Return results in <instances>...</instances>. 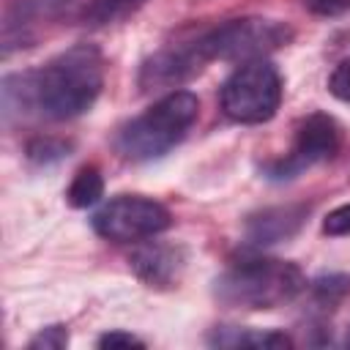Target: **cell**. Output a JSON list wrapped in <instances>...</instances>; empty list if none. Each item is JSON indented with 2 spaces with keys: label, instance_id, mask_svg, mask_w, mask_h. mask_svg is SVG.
I'll list each match as a JSON object with an SVG mask.
<instances>
[{
  "label": "cell",
  "instance_id": "7a4b0ae2",
  "mask_svg": "<svg viewBox=\"0 0 350 350\" xmlns=\"http://www.w3.org/2000/svg\"><path fill=\"white\" fill-rule=\"evenodd\" d=\"M306 290V279L295 262L254 257L230 265L216 279V298L230 309H276L295 301Z\"/></svg>",
  "mask_w": 350,
  "mask_h": 350
},
{
  "label": "cell",
  "instance_id": "4fadbf2b",
  "mask_svg": "<svg viewBox=\"0 0 350 350\" xmlns=\"http://www.w3.org/2000/svg\"><path fill=\"white\" fill-rule=\"evenodd\" d=\"M148 0H90L85 5V22L93 27L115 25L129 16H134Z\"/></svg>",
  "mask_w": 350,
  "mask_h": 350
},
{
  "label": "cell",
  "instance_id": "277c9868",
  "mask_svg": "<svg viewBox=\"0 0 350 350\" xmlns=\"http://www.w3.org/2000/svg\"><path fill=\"white\" fill-rule=\"evenodd\" d=\"M282 101V77L265 57L241 63L221 85V109L235 123H265Z\"/></svg>",
  "mask_w": 350,
  "mask_h": 350
},
{
  "label": "cell",
  "instance_id": "7c38bea8",
  "mask_svg": "<svg viewBox=\"0 0 350 350\" xmlns=\"http://www.w3.org/2000/svg\"><path fill=\"white\" fill-rule=\"evenodd\" d=\"M211 345L219 347H290V336L279 331H252V328H216L211 334Z\"/></svg>",
  "mask_w": 350,
  "mask_h": 350
},
{
  "label": "cell",
  "instance_id": "8fae6325",
  "mask_svg": "<svg viewBox=\"0 0 350 350\" xmlns=\"http://www.w3.org/2000/svg\"><path fill=\"white\" fill-rule=\"evenodd\" d=\"M306 219V208L301 205H279V208H265L246 221V238L257 246L284 241L298 232V227Z\"/></svg>",
  "mask_w": 350,
  "mask_h": 350
},
{
  "label": "cell",
  "instance_id": "e0dca14e",
  "mask_svg": "<svg viewBox=\"0 0 350 350\" xmlns=\"http://www.w3.org/2000/svg\"><path fill=\"white\" fill-rule=\"evenodd\" d=\"M66 345H68V331H66V325H60V323L41 328V331L27 342L30 350H63Z\"/></svg>",
  "mask_w": 350,
  "mask_h": 350
},
{
  "label": "cell",
  "instance_id": "6da1fadb",
  "mask_svg": "<svg viewBox=\"0 0 350 350\" xmlns=\"http://www.w3.org/2000/svg\"><path fill=\"white\" fill-rule=\"evenodd\" d=\"M104 88V57L93 44H77L55 55L44 68L11 74L3 79L8 112L38 109L52 120H68L88 112Z\"/></svg>",
  "mask_w": 350,
  "mask_h": 350
},
{
  "label": "cell",
  "instance_id": "9c48e42d",
  "mask_svg": "<svg viewBox=\"0 0 350 350\" xmlns=\"http://www.w3.org/2000/svg\"><path fill=\"white\" fill-rule=\"evenodd\" d=\"M205 55L197 44V38L186 41V44H175L167 46L161 52H156L153 57H148L139 68V88L142 90H170L178 88L180 82H186L189 77H194L197 71L205 68Z\"/></svg>",
  "mask_w": 350,
  "mask_h": 350
},
{
  "label": "cell",
  "instance_id": "9a60e30c",
  "mask_svg": "<svg viewBox=\"0 0 350 350\" xmlns=\"http://www.w3.org/2000/svg\"><path fill=\"white\" fill-rule=\"evenodd\" d=\"M347 293H350V276H342V273H328V276H320L317 282H312V298L328 309L334 304H339Z\"/></svg>",
  "mask_w": 350,
  "mask_h": 350
},
{
  "label": "cell",
  "instance_id": "8992f818",
  "mask_svg": "<svg viewBox=\"0 0 350 350\" xmlns=\"http://www.w3.org/2000/svg\"><path fill=\"white\" fill-rule=\"evenodd\" d=\"M93 230L115 243H131V241H145V238H156L159 232L170 230L172 216L170 211L153 200V197H142V194H118L109 202H104L93 219H90Z\"/></svg>",
  "mask_w": 350,
  "mask_h": 350
},
{
  "label": "cell",
  "instance_id": "5b68a950",
  "mask_svg": "<svg viewBox=\"0 0 350 350\" xmlns=\"http://www.w3.org/2000/svg\"><path fill=\"white\" fill-rule=\"evenodd\" d=\"M293 38V30L284 22L262 16H241L221 22L197 36V44L205 60H254L284 46Z\"/></svg>",
  "mask_w": 350,
  "mask_h": 350
},
{
  "label": "cell",
  "instance_id": "44dd1931",
  "mask_svg": "<svg viewBox=\"0 0 350 350\" xmlns=\"http://www.w3.org/2000/svg\"><path fill=\"white\" fill-rule=\"evenodd\" d=\"M96 345L98 347H109V350H115V347H145V342L139 336L129 334V331H107V334L98 336Z\"/></svg>",
  "mask_w": 350,
  "mask_h": 350
},
{
  "label": "cell",
  "instance_id": "ffe728a7",
  "mask_svg": "<svg viewBox=\"0 0 350 350\" xmlns=\"http://www.w3.org/2000/svg\"><path fill=\"white\" fill-rule=\"evenodd\" d=\"M301 5L314 16H339L350 11V0H301Z\"/></svg>",
  "mask_w": 350,
  "mask_h": 350
},
{
  "label": "cell",
  "instance_id": "ac0fdd59",
  "mask_svg": "<svg viewBox=\"0 0 350 350\" xmlns=\"http://www.w3.org/2000/svg\"><path fill=\"white\" fill-rule=\"evenodd\" d=\"M325 235H350V202L334 208L323 221Z\"/></svg>",
  "mask_w": 350,
  "mask_h": 350
},
{
  "label": "cell",
  "instance_id": "5bb4252c",
  "mask_svg": "<svg viewBox=\"0 0 350 350\" xmlns=\"http://www.w3.org/2000/svg\"><path fill=\"white\" fill-rule=\"evenodd\" d=\"M101 194H104V178H101L98 167L88 164L74 175V180L66 191V200L71 208H90L101 200Z\"/></svg>",
  "mask_w": 350,
  "mask_h": 350
},
{
  "label": "cell",
  "instance_id": "3957f363",
  "mask_svg": "<svg viewBox=\"0 0 350 350\" xmlns=\"http://www.w3.org/2000/svg\"><path fill=\"white\" fill-rule=\"evenodd\" d=\"M200 101L189 90H170L118 134V150L131 161H150L172 150L194 126Z\"/></svg>",
  "mask_w": 350,
  "mask_h": 350
},
{
  "label": "cell",
  "instance_id": "2e32d148",
  "mask_svg": "<svg viewBox=\"0 0 350 350\" xmlns=\"http://www.w3.org/2000/svg\"><path fill=\"white\" fill-rule=\"evenodd\" d=\"M66 150H68V145L60 142V139H52V137H38V139H33V142L27 145V156H30L33 161H41V164L63 159Z\"/></svg>",
  "mask_w": 350,
  "mask_h": 350
},
{
  "label": "cell",
  "instance_id": "7402d4cb",
  "mask_svg": "<svg viewBox=\"0 0 350 350\" xmlns=\"http://www.w3.org/2000/svg\"><path fill=\"white\" fill-rule=\"evenodd\" d=\"M347 345H350V334H347Z\"/></svg>",
  "mask_w": 350,
  "mask_h": 350
},
{
  "label": "cell",
  "instance_id": "52a82bcc",
  "mask_svg": "<svg viewBox=\"0 0 350 350\" xmlns=\"http://www.w3.org/2000/svg\"><path fill=\"white\" fill-rule=\"evenodd\" d=\"M339 145H342V129H339V123L331 115H325V112H312L295 129V139H293L290 153L284 159L268 164L265 172L273 180L295 178L304 170H309V167H314L320 161L334 159L336 150H339Z\"/></svg>",
  "mask_w": 350,
  "mask_h": 350
},
{
  "label": "cell",
  "instance_id": "d6986e66",
  "mask_svg": "<svg viewBox=\"0 0 350 350\" xmlns=\"http://www.w3.org/2000/svg\"><path fill=\"white\" fill-rule=\"evenodd\" d=\"M328 90L339 98V101H350V60L339 63L328 79Z\"/></svg>",
  "mask_w": 350,
  "mask_h": 350
},
{
  "label": "cell",
  "instance_id": "ba28073f",
  "mask_svg": "<svg viewBox=\"0 0 350 350\" xmlns=\"http://www.w3.org/2000/svg\"><path fill=\"white\" fill-rule=\"evenodd\" d=\"M77 0H14L3 19V55L33 46L46 25L68 16Z\"/></svg>",
  "mask_w": 350,
  "mask_h": 350
},
{
  "label": "cell",
  "instance_id": "30bf717a",
  "mask_svg": "<svg viewBox=\"0 0 350 350\" xmlns=\"http://www.w3.org/2000/svg\"><path fill=\"white\" fill-rule=\"evenodd\" d=\"M131 271L137 273L139 282H145L148 287H175L183 265H186V254L180 246L172 243H161V241H148L142 246L134 249V254L129 257Z\"/></svg>",
  "mask_w": 350,
  "mask_h": 350
}]
</instances>
